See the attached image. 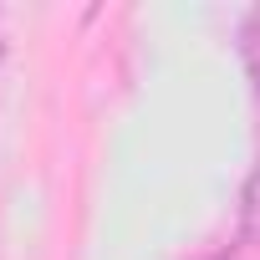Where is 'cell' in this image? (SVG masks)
Returning a JSON list of instances; mask_svg holds the SVG:
<instances>
[{
	"label": "cell",
	"mask_w": 260,
	"mask_h": 260,
	"mask_svg": "<svg viewBox=\"0 0 260 260\" xmlns=\"http://www.w3.org/2000/svg\"><path fill=\"white\" fill-rule=\"evenodd\" d=\"M240 51H245V67H250V82H255V92H260V11H250Z\"/></svg>",
	"instance_id": "6da1fadb"
},
{
	"label": "cell",
	"mask_w": 260,
	"mask_h": 260,
	"mask_svg": "<svg viewBox=\"0 0 260 260\" xmlns=\"http://www.w3.org/2000/svg\"><path fill=\"white\" fill-rule=\"evenodd\" d=\"M245 235L260 245V169H255V179L245 189Z\"/></svg>",
	"instance_id": "7a4b0ae2"
}]
</instances>
